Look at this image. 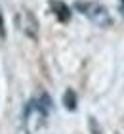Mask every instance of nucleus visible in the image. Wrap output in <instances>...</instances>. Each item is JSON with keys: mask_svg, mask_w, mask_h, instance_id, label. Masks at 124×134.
Returning <instances> with one entry per match:
<instances>
[{"mask_svg": "<svg viewBox=\"0 0 124 134\" xmlns=\"http://www.w3.org/2000/svg\"><path fill=\"white\" fill-rule=\"evenodd\" d=\"M50 4H52V8L55 10L54 14L57 15L61 21H67V19H69V8H67L63 2H59V0H52Z\"/></svg>", "mask_w": 124, "mask_h": 134, "instance_id": "3", "label": "nucleus"}, {"mask_svg": "<svg viewBox=\"0 0 124 134\" xmlns=\"http://www.w3.org/2000/svg\"><path fill=\"white\" fill-rule=\"evenodd\" d=\"M74 8H76L84 17H88V19L94 23V25H97V27H109L111 23H113V17H111L109 10L105 8L103 4H97V2H76Z\"/></svg>", "mask_w": 124, "mask_h": 134, "instance_id": "1", "label": "nucleus"}, {"mask_svg": "<svg viewBox=\"0 0 124 134\" xmlns=\"http://www.w3.org/2000/svg\"><path fill=\"white\" fill-rule=\"evenodd\" d=\"M90 126H92V130H94V134H99V126H96L94 119H90Z\"/></svg>", "mask_w": 124, "mask_h": 134, "instance_id": "5", "label": "nucleus"}, {"mask_svg": "<svg viewBox=\"0 0 124 134\" xmlns=\"http://www.w3.org/2000/svg\"><path fill=\"white\" fill-rule=\"evenodd\" d=\"M65 105L69 107V109H74V107H76V105H74V94L71 92V90L65 94Z\"/></svg>", "mask_w": 124, "mask_h": 134, "instance_id": "4", "label": "nucleus"}, {"mask_svg": "<svg viewBox=\"0 0 124 134\" xmlns=\"http://www.w3.org/2000/svg\"><path fill=\"white\" fill-rule=\"evenodd\" d=\"M15 25L17 29L29 38H36L38 36V23H36V17L33 15V12L29 10H19L15 15Z\"/></svg>", "mask_w": 124, "mask_h": 134, "instance_id": "2", "label": "nucleus"}, {"mask_svg": "<svg viewBox=\"0 0 124 134\" xmlns=\"http://www.w3.org/2000/svg\"><path fill=\"white\" fill-rule=\"evenodd\" d=\"M0 38H4V21H2V15H0Z\"/></svg>", "mask_w": 124, "mask_h": 134, "instance_id": "6", "label": "nucleus"}]
</instances>
